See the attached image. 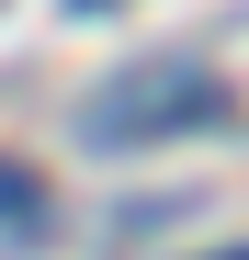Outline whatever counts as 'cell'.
Here are the masks:
<instances>
[{
    "mask_svg": "<svg viewBox=\"0 0 249 260\" xmlns=\"http://www.w3.org/2000/svg\"><path fill=\"white\" fill-rule=\"evenodd\" d=\"M215 113H227L215 79L170 68V79H147V91H113V102L91 113V136H170V124H215Z\"/></svg>",
    "mask_w": 249,
    "mask_h": 260,
    "instance_id": "1",
    "label": "cell"
},
{
    "mask_svg": "<svg viewBox=\"0 0 249 260\" xmlns=\"http://www.w3.org/2000/svg\"><path fill=\"white\" fill-rule=\"evenodd\" d=\"M0 215H34V181H23V170H0Z\"/></svg>",
    "mask_w": 249,
    "mask_h": 260,
    "instance_id": "2",
    "label": "cell"
},
{
    "mask_svg": "<svg viewBox=\"0 0 249 260\" xmlns=\"http://www.w3.org/2000/svg\"><path fill=\"white\" fill-rule=\"evenodd\" d=\"M238 260H249V249H238Z\"/></svg>",
    "mask_w": 249,
    "mask_h": 260,
    "instance_id": "3",
    "label": "cell"
}]
</instances>
